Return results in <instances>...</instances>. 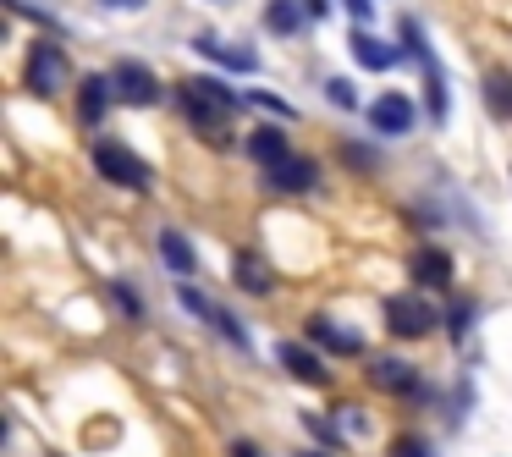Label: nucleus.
Wrapping results in <instances>:
<instances>
[{"label":"nucleus","instance_id":"obj_17","mask_svg":"<svg viewBox=\"0 0 512 457\" xmlns=\"http://www.w3.org/2000/svg\"><path fill=\"white\" fill-rule=\"evenodd\" d=\"M243 155L254 160L259 171H270L276 160H287V155H292V138H287V127H254V133L243 138Z\"/></svg>","mask_w":512,"mask_h":457},{"label":"nucleus","instance_id":"obj_9","mask_svg":"<svg viewBox=\"0 0 512 457\" xmlns=\"http://www.w3.org/2000/svg\"><path fill=\"white\" fill-rule=\"evenodd\" d=\"M177 298H182V309H188V314H199V320L210 325V331H221L226 342L237 347V353H248V331H243V320H237L232 309H221V303H210L199 287H193V281H182V287H177Z\"/></svg>","mask_w":512,"mask_h":457},{"label":"nucleus","instance_id":"obj_21","mask_svg":"<svg viewBox=\"0 0 512 457\" xmlns=\"http://www.w3.org/2000/svg\"><path fill=\"white\" fill-rule=\"evenodd\" d=\"M160 265H166L171 276H193V270H199V254H193L188 232H177V226L160 232Z\"/></svg>","mask_w":512,"mask_h":457},{"label":"nucleus","instance_id":"obj_11","mask_svg":"<svg viewBox=\"0 0 512 457\" xmlns=\"http://www.w3.org/2000/svg\"><path fill=\"white\" fill-rule=\"evenodd\" d=\"M276 364L287 369L292 380H303V386H331V364H325V347L314 342H276Z\"/></svg>","mask_w":512,"mask_h":457},{"label":"nucleus","instance_id":"obj_31","mask_svg":"<svg viewBox=\"0 0 512 457\" xmlns=\"http://www.w3.org/2000/svg\"><path fill=\"white\" fill-rule=\"evenodd\" d=\"M226 457H265V452H259L254 441H232V446H226Z\"/></svg>","mask_w":512,"mask_h":457},{"label":"nucleus","instance_id":"obj_3","mask_svg":"<svg viewBox=\"0 0 512 457\" xmlns=\"http://www.w3.org/2000/svg\"><path fill=\"white\" fill-rule=\"evenodd\" d=\"M397 39H402V50H408V56L424 67V122L446 127V116H452V94H446V67L435 61V50H430V39H424L419 17H402V23H397Z\"/></svg>","mask_w":512,"mask_h":457},{"label":"nucleus","instance_id":"obj_7","mask_svg":"<svg viewBox=\"0 0 512 457\" xmlns=\"http://www.w3.org/2000/svg\"><path fill=\"white\" fill-rule=\"evenodd\" d=\"M364 380L375 391H386V397H430V391L419 386V369L408 364V358H397V353H369L364 358Z\"/></svg>","mask_w":512,"mask_h":457},{"label":"nucleus","instance_id":"obj_5","mask_svg":"<svg viewBox=\"0 0 512 457\" xmlns=\"http://www.w3.org/2000/svg\"><path fill=\"white\" fill-rule=\"evenodd\" d=\"M67 78H72L67 50H61L56 39H34L28 56H23V89L34 94V100H56V94L67 89Z\"/></svg>","mask_w":512,"mask_h":457},{"label":"nucleus","instance_id":"obj_34","mask_svg":"<svg viewBox=\"0 0 512 457\" xmlns=\"http://www.w3.org/2000/svg\"><path fill=\"white\" fill-rule=\"evenodd\" d=\"M298 457H336V446H331V452H298Z\"/></svg>","mask_w":512,"mask_h":457},{"label":"nucleus","instance_id":"obj_1","mask_svg":"<svg viewBox=\"0 0 512 457\" xmlns=\"http://www.w3.org/2000/svg\"><path fill=\"white\" fill-rule=\"evenodd\" d=\"M177 116H182V127H188L199 144H210V149H226L232 144V116L248 105V94H237V89H226L221 78H182L177 83Z\"/></svg>","mask_w":512,"mask_h":457},{"label":"nucleus","instance_id":"obj_26","mask_svg":"<svg viewBox=\"0 0 512 457\" xmlns=\"http://www.w3.org/2000/svg\"><path fill=\"white\" fill-rule=\"evenodd\" d=\"M336 424H342L347 435H364L369 430V413L364 408H336Z\"/></svg>","mask_w":512,"mask_h":457},{"label":"nucleus","instance_id":"obj_4","mask_svg":"<svg viewBox=\"0 0 512 457\" xmlns=\"http://www.w3.org/2000/svg\"><path fill=\"white\" fill-rule=\"evenodd\" d=\"M380 320H386V331L397 336V342H424V336L441 325V309L430 303V292H386L380 298Z\"/></svg>","mask_w":512,"mask_h":457},{"label":"nucleus","instance_id":"obj_30","mask_svg":"<svg viewBox=\"0 0 512 457\" xmlns=\"http://www.w3.org/2000/svg\"><path fill=\"white\" fill-rule=\"evenodd\" d=\"M100 6H105V12H144L149 0H100Z\"/></svg>","mask_w":512,"mask_h":457},{"label":"nucleus","instance_id":"obj_32","mask_svg":"<svg viewBox=\"0 0 512 457\" xmlns=\"http://www.w3.org/2000/svg\"><path fill=\"white\" fill-rule=\"evenodd\" d=\"M347 12H353L358 23H369V12H375V0H347Z\"/></svg>","mask_w":512,"mask_h":457},{"label":"nucleus","instance_id":"obj_20","mask_svg":"<svg viewBox=\"0 0 512 457\" xmlns=\"http://www.w3.org/2000/svg\"><path fill=\"white\" fill-rule=\"evenodd\" d=\"M479 94H485V111L496 116L501 127H512V72L507 67H490L479 78Z\"/></svg>","mask_w":512,"mask_h":457},{"label":"nucleus","instance_id":"obj_15","mask_svg":"<svg viewBox=\"0 0 512 457\" xmlns=\"http://www.w3.org/2000/svg\"><path fill=\"white\" fill-rule=\"evenodd\" d=\"M111 105H116L111 72H89V78L78 83V127H100Z\"/></svg>","mask_w":512,"mask_h":457},{"label":"nucleus","instance_id":"obj_2","mask_svg":"<svg viewBox=\"0 0 512 457\" xmlns=\"http://www.w3.org/2000/svg\"><path fill=\"white\" fill-rule=\"evenodd\" d=\"M89 166H94L100 182H111V188H122V193H149L155 188V166H149L133 144H122V138H94Z\"/></svg>","mask_w":512,"mask_h":457},{"label":"nucleus","instance_id":"obj_35","mask_svg":"<svg viewBox=\"0 0 512 457\" xmlns=\"http://www.w3.org/2000/svg\"><path fill=\"white\" fill-rule=\"evenodd\" d=\"M210 6H232V0H210Z\"/></svg>","mask_w":512,"mask_h":457},{"label":"nucleus","instance_id":"obj_27","mask_svg":"<svg viewBox=\"0 0 512 457\" xmlns=\"http://www.w3.org/2000/svg\"><path fill=\"white\" fill-rule=\"evenodd\" d=\"M248 105H259V111H270V116H292L287 100H276V94H259V89H248Z\"/></svg>","mask_w":512,"mask_h":457},{"label":"nucleus","instance_id":"obj_23","mask_svg":"<svg viewBox=\"0 0 512 457\" xmlns=\"http://www.w3.org/2000/svg\"><path fill=\"white\" fill-rule=\"evenodd\" d=\"M474 314H479V303H474V298H452V309L441 314L446 336H452V342H468V325H474Z\"/></svg>","mask_w":512,"mask_h":457},{"label":"nucleus","instance_id":"obj_28","mask_svg":"<svg viewBox=\"0 0 512 457\" xmlns=\"http://www.w3.org/2000/svg\"><path fill=\"white\" fill-rule=\"evenodd\" d=\"M303 424H309V430H314V435H320V441H325V446H342V435H336V430H331V419H314V413H303Z\"/></svg>","mask_w":512,"mask_h":457},{"label":"nucleus","instance_id":"obj_6","mask_svg":"<svg viewBox=\"0 0 512 457\" xmlns=\"http://www.w3.org/2000/svg\"><path fill=\"white\" fill-rule=\"evenodd\" d=\"M111 89H116V105H138V111L166 100V83L155 78V67H149V61H133V56L111 67Z\"/></svg>","mask_w":512,"mask_h":457},{"label":"nucleus","instance_id":"obj_33","mask_svg":"<svg viewBox=\"0 0 512 457\" xmlns=\"http://www.w3.org/2000/svg\"><path fill=\"white\" fill-rule=\"evenodd\" d=\"M303 6H309V17H314V23H320L325 12H331V0H303Z\"/></svg>","mask_w":512,"mask_h":457},{"label":"nucleus","instance_id":"obj_10","mask_svg":"<svg viewBox=\"0 0 512 457\" xmlns=\"http://www.w3.org/2000/svg\"><path fill=\"white\" fill-rule=\"evenodd\" d=\"M303 336H309L314 347H325L331 358H369L364 331H358V325H336L331 314H309V320H303Z\"/></svg>","mask_w":512,"mask_h":457},{"label":"nucleus","instance_id":"obj_13","mask_svg":"<svg viewBox=\"0 0 512 457\" xmlns=\"http://www.w3.org/2000/svg\"><path fill=\"white\" fill-rule=\"evenodd\" d=\"M259 177H265L270 193H314V188H320V160H314V155H298V149H292L287 160H276V166L259 171Z\"/></svg>","mask_w":512,"mask_h":457},{"label":"nucleus","instance_id":"obj_18","mask_svg":"<svg viewBox=\"0 0 512 457\" xmlns=\"http://www.w3.org/2000/svg\"><path fill=\"white\" fill-rule=\"evenodd\" d=\"M303 23H314L303 0H265V34L270 39H298Z\"/></svg>","mask_w":512,"mask_h":457},{"label":"nucleus","instance_id":"obj_14","mask_svg":"<svg viewBox=\"0 0 512 457\" xmlns=\"http://www.w3.org/2000/svg\"><path fill=\"white\" fill-rule=\"evenodd\" d=\"M232 281L237 292H248V298H270L276 292V270H270V259L259 254V248H232Z\"/></svg>","mask_w":512,"mask_h":457},{"label":"nucleus","instance_id":"obj_29","mask_svg":"<svg viewBox=\"0 0 512 457\" xmlns=\"http://www.w3.org/2000/svg\"><path fill=\"white\" fill-rule=\"evenodd\" d=\"M391 457H430V446H424V441H413V435H408V441H397V446H391Z\"/></svg>","mask_w":512,"mask_h":457},{"label":"nucleus","instance_id":"obj_25","mask_svg":"<svg viewBox=\"0 0 512 457\" xmlns=\"http://www.w3.org/2000/svg\"><path fill=\"white\" fill-rule=\"evenodd\" d=\"M325 100H331L336 111H358V89L347 78H325Z\"/></svg>","mask_w":512,"mask_h":457},{"label":"nucleus","instance_id":"obj_19","mask_svg":"<svg viewBox=\"0 0 512 457\" xmlns=\"http://www.w3.org/2000/svg\"><path fill=\"white\" fill-rule=\"evenodd\" d=\"M193 50H199L204 61H215V67H226V72H259V56L248 45H221V39L199 34V39H193Z\"/></svg>","mask_w":512,"mask_h":457},{"label":"nucleus","instance_id":"obj_12","mask_svg":"<svg viewBox=\"0 0 512 457\" xmlns=\"http://www.w3.org/2000/svg\"><path fill=\"white\" fill-rule=\"evenodd\" d=\"M413 127H419V105H413L408 94H380V100H369V133L408 138Z\"/></svg>","mask_w":512,"mask_h":457},{"label":"nucleus","instance_id":"obj_16","mask_svg":"<svg viewBox=\"0 0 512 457\" xmlns=\"http://www.w3.org/2000/svg\"><path fill=\"white\" fill-rule=\"evenodd\" d=\"M347 50L358 56V67H364V72H386V67H397V61L408 56L402 45H380V39L369 34L364 23H358V28H347Z\"/></svg>","mask_w":512,"mask_h":457},{"label":"nucleus","instance_id":"obj_8","mask_svg":"<svg viewBox=\"0 0 512 457\" xmlns=\"http://www.w3.org/2000/svg\"><path fill=\"white\" fill-rule=\"evenodd\" d=\"M408 276H413V287H424V292H452V281H457L452 248H441V243L413 248V254H408Z\"/></svg>","mask_w":512,"mask_h":457},{"label":"nucleus","instance_id":"obj_22","mask_svg":"<svg viewBox=\"0 0 512 457\" xmlns=\"http://www.w3.org/2000/svg\"><path fill=\"white\" fill-rule=\"evenodd\" d=\"M336 155H342V166L358 171V177H375V171H380V149L353 144V138H342V144H336Z\"/></svg>","mask_w":512,"mask_h":457},{"label":"nucleus","instance_id":"obj_24","mask_svg":"<svg viewBox=\"0 0 512 457\" xmlns=\"http://www.w3.org/2000/svg\"><path fill=\"white\" fill-rule=\"evenodd\" d=\"M105 292H111V303H116V309H122V314H127V320H133V325H138V320H144V314H149V309H144V292H138V281H111V287H105Z\"/></svg>","mask_w":512,"mask_h":457}]
</instances>
